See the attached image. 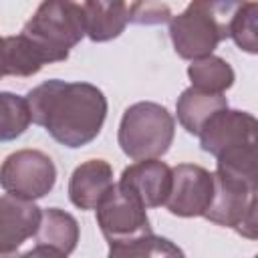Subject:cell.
I'll list each match as a JSON object with an SVG mask.
<instances>
[{
    "label": "cell",
    "instance_id": "10",
    "mask_svg": "<svg viewBox=\"0 0 258 258\" xmlns=\"http://www.w3.org/2000/svg\"><path fill=\"white\" fill-rule=\"evenodd\" d=\"M40 208L34 200L14 194L0 198V256L16 254L18 248L36 234L40 224Z\"/></svg>",
    "mask_w": 258,
    "mask_h": 258
},
{
    "label": "cell",
    "instance_id": "6",
    "mask_svg": "<svg viewBox=\"0 0 258 258\" xmlns=\"http://www.w3.org/2000/svg\"><path fill=\"white\" fill-rule=\"evenodd\" d=\"M256 183L224 173H214V196L204 214L210 222L232 228L248 240H256Z\"/></svg>",
    "mask_w": 258,
    "mask_h": 258
},
{
    "label": "cell",
    "instance_id": "7",
    "mask_svg": "<svg viewBox=\"0 0 258 258\" xmlns=\"http://www.w3.org/2000/svg\"><path fill=\"white\" fill-rule=\"evenodd\" d=\"M97 210V224L109 244V248L127 244L139 236L151 234V224L145 214L143 202L119 181L105 194L99 202Z\"/></svg>",
    "mask_w": 258,
    "mask_h": 258
},
{
    "label": "cell",
    "instance_id": "20",
    "mask_svg": "<svg viewBox=\"0 0 258 258\" xmlns=\"http://www.w3.org/2000/svg\"><path fill=\"white\" fill-rule=\"evenodd\" d=\"M171 20V10L161 0H135L129 8V22L163 24Z\"/></svg>",
    "mask_w": 258,
    "mask_h": 258
},
{
    "label": "cell",
    "instance_id": "19",
    "mask_svg": "<svg viewBox=\"0 0 258 258\" xmlns=\"http://www.w3.org/2000/svg\"><path fill=\"white\" fill-rule=\"evenodd\" d=\"M181 254L183 252L175 244H171L167 238L155 236L153 232L139 236L127 244L109 248V256H181Z\"/></svg>",
    "mask_w": 258,
    "mask_h": 258
},
{
    "label": "cell",
    "instance_id": "13",
    "mask_svg": "<svg viewBox=\"0 0 258 258\" xmlns=\"http://www.w3.org/2000/svg\"><path fill=\"white\" fill-rule=\"evenodd\" d=\"M113 187V169L105 159L81 163L69 181V198L79 210H95Z\"/></svg>",
    "mask_w": 258,
    "mask_h": 258
},
{
    "label": "cell",
    "instance_id": "1",
    "mask_svg": "<svg viewBox=\"0 0 258 258\" xmlns=\"http://www.w3.org/2000/svg\"><path fill=\"white\" fill-rule=\"evenodd\" d=\"M26 101L32 121L71 149L97 139L107 117V99L91 83L50 79L28 91Z\"/></svg>",
    "mask_w": 258,
    "mask_h": 258
},
{
    "label": "cell",
    "instance_id": "8",
    "mask_svg": "<svg viewBox=\"0 0 258 258\" xmlns=\"http://www.w3.org/2000/svg\"><path fill=\"white\" fill-rule=\"evenodd\" d=\"M56 181V167L52 159L38 149H18L10 153L0 165V185L4 191L26 198H44Z\"/></svg>",
    "mask_w": 258,
    "mask_h": 258
},
{
    "label": "cell",
    "instance_id": "16",
    "mask_svg": "<svg viewBox=\"0 0 258 258\" xmlns=\"http://www.w3.org/2000/svg\"><path fill=\"white\" fill-rule=\"evenodd\" d=\"M187 77L191 87L206 93H224L234 85V69L216 54L194 58L187 67Z\"/></svg>",
    "mask_w": 258,
    "mask_h": 258
},
{
    "label": "cell",
    "instance_id": "18",
    "mask_svg": "<svg viewBox=\"0 0 258 258\" xmlns=\"http://www.w3.org/2000/svg\"><path fill=\"white\" fill-rule=\"evenodd\" d=\"M256 10L258 4L254 0H246L232 18L230 24V38L236 42L240 50L256 54L258 50V36H256Z\"/></svg>",
    "mask_w": 258,
    "mask_h": 258
},
{
    "label": "cell",
    "instance_id": "9",
    "mask_svg": "<svg viewBox=\"0 0 258 258\" xmlns=\"http://www.w3.org/2000/svg\"><path fill=\"white\" fill-rule=\"evenodd\" d=\"M214 196V173L202 165L179 163L171 169V189L165 200L169 214L179 218L204 216Z\"/></svg>",
    "mask_w": 258,
    "mask_h": 258
},
{
    "label": "cell",
    "instance_id": "11",
    "mask_svg": "<svg viewBox=\"0 0 258 258\" xmlns=\"http://www.w3.org/2000/svg\"><path fill=\"white\" fill-rule=\"evenodd\" d=\"M119 183L131 189L145 208H159L165 204L171 189V167L157 159H139L123 169Z\"/></svg>",
    "mask_w": 258,
    "mask_h": 258
},
{
    "label": "cell",
    "instance_id": "15",
    "mask_svg": "<svg viewBox=\"0 0 258 258\" xmlns=\"http://www.w3.org/2000/svg\"><path fill=\"white\" fill-rule=\"evenodd\" d=\"M226 107H228V99L224 97V93H206L196 87H189L179 95L175 111H177V121L181 123V127L187 133L198 135L204 123L216 111L226 109Z\"/></svg>",
    "mask_w": 258,
    "mask_h": 258
},
{
    "label": "cell",
    "instance_id": "17",
    "mask_svg": "<svg viewBox=\"0 0 258 258\" xmlns=\"http://www.w3.org/2000/svg\"><path fill=\"white\" fill-rule=\"evenodd\" d=\"M30 107L26 97L0 93V143L20 137L30 125Z\"/></svg>",
    "mask_w": 258,
    "mask_h": 258
},
{
    "label": "cell",
    "instance_id": "14",
    "mask_svg": "<svg viewBox=\"0 0 258 258\" xmlns=\"http://www.w3.org/2000/svg\"><path fill=\"white\" fill-rule=\"evenodd\" d=\"M83 12L85 34L93 42L117 38L129 22V8L125 0H83Z\"/></svg>",
    "mask_w": 258,
    "mask_h": 258
},
{
    "label": "cell",
    "instance_id": "12",
    "mask_svg": "<svg viewBox=\"0 0 258 258\" xmlns=\"http://www.w3.org/2000/svg\"><path fill=\"white\" fill-rule=\"evenodd\" d=\"M36 246L26 256H69L79 242L77 220L58 208H46L36 230Z\"/></svg>",
    "mask_w": 258,
    "mask_h": 258
},
{
    "label": "cell",
    "instance_id": "2",
    "mask_svg": "<svg viewBox=\"0 0 258 258\" xmlns=\"http://www.w3.org/2000/svg\"><path fill=\"white\" fill-rule=\"evenodd\" d=\"M256 129L254 115L226 107L204 123L198 137L202 149L216 157L218 173L258 181Z\"/></svg>",
    "mask_w": 258,
    "mask_h": 258
},
{
    "label": "cell",
    "instance_id": "3",
    "mask_svg": "<svg viewBox=\"0 0 258 258\" xmlns=\"http://www.w3.org/2000/svg\"><path fill=\"white\" fill-rule=\"evenodd\" d=\"M246 0H191L169 20V36L177 56L194 60L208 56L230 36V24Z\"/></svg>",
    "mask_w": 258,
    "mask_h": 258
},
{
    "label": "cell",
    "instance_id": "21",
    "mask_svg": "<svg viewBox=\"0 0 258 258\" xmlns=\"http://www.w3.org/2000/svg\"><path fill=\"white\" fill-rule=\"evenodd\" d=\"M6 77V69H4V38H0V79Z\"/></svg>",
    "mask_w": 258,
    "mask_h": 258
},
{
    "label": "cell",
    "instance_id": "4",
    "mask_svg": "<svg viewBox=\"0 0 258 258\" xmlns=\"http://www.w3.org/2000/svg\"><path fill=\"white\" fill-rule=\"evenodd\" d=\"M44 64L64 60L85 36V12L79 0H42L20 32Z\"/></svg>",
    "mask_w": 258,
    "mask_h": 258
},
{
    "label": "cell",
    "instance_id": "5",
    "mask_svg": "<svg viewBox=\"0 0 258 258\" xmlns=\"http://www.w3.org/2000/svg\"><path fill=\"white\" fill-rule=\"evenodd\" d=\"M175 133L171 113L151 101H139L125 109L119 125V147L133 159H157L167 153Z\"/></svg>",
    "mask_w": 258,
    "mask_h": 258
}]
</instances>
